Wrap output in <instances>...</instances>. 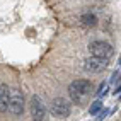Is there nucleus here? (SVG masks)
<instances>
[{"instance_id": "nucleus-1", "label": "nucleus", "mask_w": 121, "mask_h": 121, "mask_svg": "<svg viewBox=\"0 0 121 121\" xmlns=\"http://www.w3.org/2000/svg\"><path fill=\"white\" fill-rule=\"evenodd\" d=\"M92 91H94L92 82H89L85 78L73 80V82L68 85V95H70V99L73 102H77V104H82L89 95L92 94Z\"/></svg>"}, {"instance_id": "nucleus-3", "label": "nucleus", "mask_w": 121, "mask_h": 121, "mask_svg": "<svg viewBox=\"0 0 121 121\" xmlns=\"http://www.w3.org/2000/svg\"><path fill=\"white\" fill-rule=\"evenodd\" d=\"M89 51L94 56H102V58H111L114 55V48L106 41H92L89 43Z\"/></svg>"}, {"instance_id": "nucleus-8", "label": "nucleus", "mask_w": 121, "mask_h": 121, "mask_svg": "<svg viewBox=\"0 0 121 121\" xmlns=\"http://www.w3.org/2000/svg\"><path fill=\"white\" fill-rule=\"evenodd\" d=\"M80 22H82L85 27H94L95 24H97V17H95L94 14H84L82 17H80Z\"/></svg>"}, {"instance_id": "nucleus-9", "label": "nucleus", "mask_w": 121, "mask_h": 121, "mask_svg": "<svg viewBox=\"0 0 121 121\" xmlns=\"http://www.w3.org/2000/svg\"><path fill=\"white\" fill-rule=\"evenodd\" d=\"M101 109H102V102H101V101H95V102H92V106H91V109H89V112L95 116Z\"/></svg>"}, {"instance_id": "nucleus-7", "label": "nucleus", "mask_w": 121, "mask_h": 121, "mask_svg": "<svg viewBox=\"0 0 121 121\" xmlns=\"http://www.w3.org/2000/svg\"><path fill=\"white\" fill-rule=\"evenodd\" d=\"M9 92H10V89L7 87V85H0V112H7Z\"/></svg>"}, {"instance_id": "nucleus-2", "label": "nucleus", "mask_w": 121, "mask_h": 121, "mask_svg": "<svg viewBox=\"0 0 121 121\" xmlns=\"http://www.w3.org/2000/svg\"><path fill=\"white\" fill-rule=\"evenodd\" d=\"M7 111H10L12 114H15V116H19V114L24 112V94L19 91V89H10Z\"/></svg>"}, {"instance_id": "nucleus-4", "label": "nucleus", "mask_w": 121, "mask_h": 121, "mask_svg": "<svg viewBox=\"0 0 121 121\" xmlns=\"http://www.w3.org/2000/svg\"><path fill=\"white\" fill-rule=\"evenodd\" d=\"M109 65V58H102V56H91L84 61V70L91 72V73H97V72H102L104 68H108Z\"/></svg>"}, {"instance_id": "nucleus-5", "label": "nucleus", "mask_w": 121, "mask_h": 121, "mask_svg": "<svg viewBox=\"0 0 121 121\" xmlns=\"http://www.w3.org/2000/svg\"><path fill=\"white\" fill-rule=\"evenodd\" d=\"M50 111H51V114L55 118H68V114H70V104H68L67 99L56 97L50 104Z\"/></svg>"}, {"instance_id": "nucleus-6", "label": "nucleus", "mask_w": 121, "mask_h": 121, "mask_svg": "<svg viewBox=\"0 0 121 121\" xmlns=\"http://www.w3.org/2000/svg\"><path fill=\"white\" fill-rule=\"evenodd\" d=\"M31 116L36 121H43L46 118V108H44V104L41 102V99H39L38 95L31 97Z\"/></svg>"}, {"instance_id": "nucleus-10", "label": "nucleus", "mask_w": 121, "mask_h": 121, "mask_svg": "<svg viewBox=\"0 0 121 121\" xmlns=\"http://www.w3.org/2000/svg\"><path fill=\"white\" fill-rule=\"evenodd\" d=\"M106 94H108V84H106V82H102V84L99 85V91H97V97L101 99L102 95H106Z\"/></svg>"}]
</instances>
